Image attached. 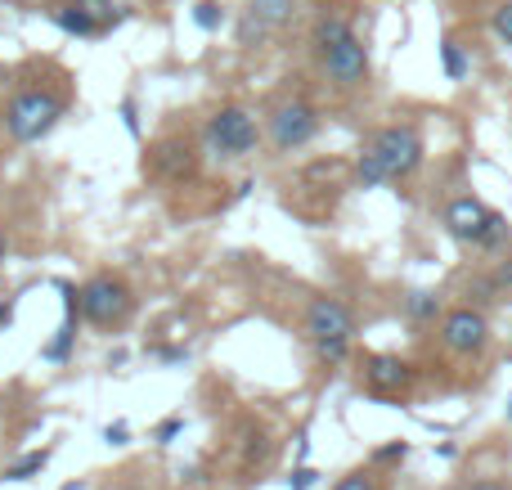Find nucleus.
<instances>
[{
    "instance_id": "f257e3e1",
    "label": "nucleus",
    "mask_w": 512,
    "mask_h": 490,
    "mask_svg": "<svg viewBox=\"0 0 512 490\" xmlns=\"http://www.w3.org/2000/svg\"><path fill=\"white\" fill-rule=\"evenodd\" d=\"M445 230H450L459 243H472V248H481V252H499L512 239L508 216L495 212V207H486L472 194L454 198V203L445 207Z\"/></svg>"
},
{
    "instance_id": "f03ea898",
    "label": "nucleus",
    "mask_w": 512,
    "mask_h": 490,
    "mask_svg": "<svg viewBox=\"0 0 512 490\" xmlns=\"http://www.w3.org/2000/svg\"><path fill=\"white\" fill-rule=\"evenodd\" d=\"M59 117H63V95H54V90H18L5 108V131L18 144H36L59 126Z\"/></svg>"
},
{
    "instance_id": "7ed1b4c3",
    "label": "nucleus",
    "mask_w": 512,
    "mask_h": 490,
    "mask_svg": "<svg viewBox=\"0 0 512 490\" xmlns=\"http://www.w3.org/2000/svg\"><path fill=\"white\" fill-rule=\"evenodd\" d=\"M364 149L378 158V167L387 171V180H409L418 167H423L427 144H423V135H418V126L405 122V126H382Z\"/></svg>"
},
{
    "instance_id": "20e7f679",
    "label": "nucleus",
    "mask_w": 512,
    "mask_h": 490,
    "mask_svg": "<svg viewBox=\"0 0 512 490\" xmlns=\"http://www.w3.org/2000/svg\"><path fill=\"white\" fill-rule=\"evenodd\" d=\"M131 306H135L131 288H126L122 279H113V275H95V279H86V284L77 288L81 320L99 324V329H117V324L131 315Z\"/></svg>"
},
{
    "instance_id": "39448f33",
    "label": "nucleus",
    "mask_w": 512,
    "mask_h": 490,
    "mask_svg": "<svg viewBox=\"0 0 512 490\" xmlns=\"http://www.w3.org/2000/svg\"><path fill=\"white\" fill-rule=\"evenodd\" d=\"M203 140H207V153H216V158H248L256 149V117L239 104L216 108L203 126Z\"/></svg>"
},
{
    "instance_id": "423d86ee",
    "label": "nucleus",
    "mask_w": 512,
    "mask_h": 490,
    "mask_svg": "<svg viewBox=\"0 0 512 490\" xmlns=\"http://www.w3.org/2000/svg\"><path fill=\"white\" fill-rule=\"evenodd\" d=\"M265 131H270V144L279 153H297L319 135V113H315V104H306V99H288V104H279L270 113Z\"/></svg>"
},
{
    "instance_id": "0eeeda50",
    "label": "nucleus",
    "mask_w": 512,
    "mask_h": 490,
    "mask_svg": "<svg viewBox=\"0 0 512 490\" xmlns=\"http://www.w3.org/2000/svg\"><path fill=\"white\" fill-rule=\"evenodd\" d=\"M441 342L454 356H481L490 342V320L486 311H472V306H454L441 320Z\"/></svg>"
},
{
    "instance_id": "6e6552de",
    "label": "nucleus",
    "mask_w": 512,
    "mask_h": 490,
    "mask_svg": "<svg viewBox=\"0 0 512 490\" xmlns=\"http://www.w3.org/2000/svg\"><path fill=\"white\" fill-rule=\"evenodd\" d=\"M306 333L310 342H351L355 333V315L342 297H315L306 306Z\"/></svg>"
},
{
    "instance_id": "1a4fd4ad",
    "label": "nucleus",
    "mask_w": 512,
    "mask_h": 490,
    "mask_svg": "<svg viewBox=\"0 0 512 490\" xmlns=\"http://www.w3.org/2000/svg\"><path fill=\"white\" fill-rule=\"evenodd\" d=\"M324 68H328V77H333L337 90H355L369 81V50H364L360 36H346L337 50L324 54Z\"/></svg>"
},
{
    "instance_id": "9d476101",
    "label": "nucleus",
    "mask_w": 512,
    "mask_h": 490,
    "mask_svg": "<svg viewBox=\"0 0 512 490\" xmlns=\"http://www.w3.org/2000/svg\"><path fill=\"white\" fill-rule=\"evenodd\" d=\"M364 383H369V392H378V396H396L414 383V365L400 356H369L364 360Z\"/></svg>"
},
{
    "instance_id": "9b49d317",
    "label": "nucleus",
    "mask_w": 512,
    "mask_h": 490,
    "mask_svg": "<svg viewBox=\"0 0 512 490\" xmlns=\"http://www.w3.org/2000/svg\"><path fill=\"white\" fill-rule=\"evenodd\" d=\"M153 171L167 180H189L198 171V153L189 140H158L153 144Z\"/></svg>"
},
{
    "instance_id": "f8f14e48",
    "label": "nucleus",
    "mask_w": 512,
    "mask_h": 490,
    "mask_svg": "<svg viewBox=\"0 0 512 490\" xmlns=\"http://www.w3.org/2000/svg\"><path fill=\"white\" fill-rule=\"evenodd\" d=\"M315 50L319 54H328V50H337V45L346 41V36H355V27H351V18L346 14H337V9H328V14H319L315 18Z\"/></svg>"
},
{
    "instance_id": "ddd939ff",
    "label": "nucleus",
    "mask_w": 512,
    "mask_h": 490,
    "mask_svg": "<svg viewBox=\"0 0 512 490\" xmlns=\"http://www.w3.org/2000/svg\"><path fill=\"white\" fill-rule=\"evenodd\" d=\"M292 14H297V5H292V0H248V18H256L265 32H270V27L292 23Z\"/></svg>"
},
{
    "instance_id": "4468645a",
    "label": "nucleus",
    "mask_w": 512,
    "mask_h": 490,
    "mask_svg": "<svg viewBox=\"0 0 512 490\" xmlns=\"http://www.w3.org/2000/svg\"><path fill=\"white\" fill-rule=\"evenodd\" d=\"M45 468H50V450H27V455H18L14 464L5 468V482H32Z\"/></svg>"
},
{
    "instance_id": "2eb2a0df",
    "label": "nucleus",
    "mask_w": 512,
    "mask_h": 490,
    "mask_svg": "<svg viewBox=\"0 0 512 490\" xmlns=\"http://www.w3.org/2000/svg\"><path fill=\"white\" fill-rule=\"evenodd\" d=\"M50 18H54V27H59V32H68V36H95V32H99L95 18H86L77 5H72V0H68V5L54 9Z\"/></svg>"
},
{
    "instance_id": "dca6fc26",
    "label": "nucleus",
    "mask_w": 512,
    "mask_h": 490,
    "mask_svg": "<svg viewBox=\"0 0 512 490\" xmlns=\"http://www.w3.org/2000/svg\"><path fill=\"white\" fill-rule=\"evenodd\" d=\"M405 315L414 324H436V315H441V297L427 293V288H418V293L405 297Z\"/></svg>"
},
{
    "instance_id": "f3484780",
    "label": "nucleus",
    "mask_w": 512,
    "mask_h": 490,
    "mask_svg": "<svg viewBox=\"0 0 512 490\" xmlns=\"http://www.w3.org/2000/svg\"><path fill=\"white\" fill-rule=\"evenodd\" d=\"M441 68H445V77H450V81H463V77H468V68H472L468 54H463V45L454 41V36H445V41H441Z\"/></svg>"
},
{
    "instance_id": "a211bd4d",
    "label": "nucleus",
    "mask_w": 512,
    "mask_h": 490,
    "mask_svg": "<svg viewBox=\"0 0 512 490\" xmlns=\"http://www.w3.org/2000/svg\"><path fill=\"white\" fill-rule=\"evenodd\" d=\"M355 176H360V185H364V189L387 185V171L378 167V158H373L369 149H364V153H360V162H355Z\"/></svg>"
},
{
    "instance_id": "6ab92c4d",
    "label": "nucleus",
    "mask_w": 512,
    "mask_h": 490,
    "mask_svg": "<svg viewBox=\"0 0 512 490\" xmlns=\"http://www.w3.org/2000/svg\"><path fill=\"white\" fill-rule=\"evenodd\" d=\"M194 23L203 27V32H216V27L225 23V9H221V0H198V5H194Z\"/></svg>"
},
{
    "instance_id": "aec40b11",
    "label": "nucleus",
    "mask_w": 512,
    "mask_h": 490,
    "mask_svg": "<svg viewBox=\"0 0 512 490\" xmlns=\"http://www.w3.org/2000/svg\"><path fill=\"white\" fill-rule=\"evenodd\" d=\"M72 5H77L86 18H95L99 27H104V23H113V18H117V14H113V9H117L113 0H72Z\"/></svg>"
},
{
    "instance_id": "412c9836",
    "label": "nucleus",
    "mask_w": 512,
    "mask_h": 490,
    "mask_svg": "<svg viewBox=\"0 0 512 490\" xmlns=\"http://www.w3.org/2000/svg\"><path fill=\"white\" fill-rule=\"evenodd\" d=\"M315 347V356L324 360V365H342L346 356H351V342H310Z\"/></svg>"
},
{
    "instance_id": "4be33fe9",
    "label": "nucleus",
    "mask_w": 512,
    "mask_h": 490,
    "mask_svg": "<svg viewBox=\"0 0 512 490\" xmlns=\"http://www.w3.org/2000/svg\"><path fill=\"white\" fill-rule=\"evenodd\" d=\"M490 27H495V36L499 41H508L512 45V0H504V5L490 14Z\"/></svg>"
},
{
    "instance_id": "5701e85b",
    "label": "nucleus",
    "mask_w": 512,
    "mask_h": 490,
    "mask_svg": "<svg viewBox=\"0 0 512 490\" xmlns=\"http://www.w3.org/2000/svg\"><path fill=\"white\" fill-rule=\"evenodd\" d=\"M180 432H185V419H180V414H171V419H162V423H158L153 441H158V446H171V441H176Z\"/></svg>"
},
{
    "instance_id": "b1692460",
    "label": "nucleus",
    "mask_w": 512,
    "mask_h": 490,
    "mask_svg": "<svg viewBox=\"0 0 512 490\" xmlns=\"http://www.w3.org/2000/svg\"><path fill=\"white\" fill-rule=\"evenodd\" d=\"M405 455H409L405 441H391V446H378V450H373V464H396V459H405Z\"/></svg>"
},
{
    "instance_id": "393cba45",
    "label": "nucleus",
    "mask_w": 512,
    "mask_h": 490,
    "mask_svg": "<svg viewBox=\"0 0 512 490\" xmlns=\"http://www.w3.org/2000/svg\"><path fill=\"white\" fill-rule=\"evenodd\" d=\"M310 486H319V473L315 468H292V477H288V490H310Z\"/></svg>"
},
{
    "instance_id": "a878e982",
    "label": "nucleus",
    "mask_w": 512,
    "mask_h": 490,
    "mask_svg": "<svg viewBox=\"0 0 512 490\" xmlns=\"http://www.w3.org/2000/svg\"><path fill=\"white\" fill-rule=\"evenodd\" d=\"M104 441H108V446H131V428H126V423H108Z\"/></svg>"
},
{
    "instance_id": "bb28decb",
    "label": "nucleus",
    "mask_w": 512,
    "mask_h": 490,
    "mask_svg": "<svg viewBox=\"0 0 512 490\" xmlns=\"http://www.w3.org/2000/svg\"><path fill=\"white\" fill-rule=\"evenodd\" d=\"M261 36H265V27H261V23H256V18H243V23H239V41H243V45L261 41Z\"/></svg>"
},
{
    "instance_id": "cd10ccee",
    "label": "nucleus",
    "mask_w": 512,
    "mask_h": 490,
    "mask_svg": "<svg viewBox=\"0 0 512 490\" xmlns=\"http://www.w3.org/2000/svg\"><path fill=\"white\" fill-rule=\"evenodd\" d=\"M333 490H378L373 486V477H364V473H351V477H342Z\"/></svg>"
},
{
    "instance_id": "c85d7f7f",
    "label": "nucleus",
    "mask_w": 512,
    "mask_h": 490,
    "mask_svg": "<svg viewBox=\"0 0 512 490\" xmlns=\"http://www.w3.org/2000/svg\"><path fill=\"white\" fill-rule=\"evenodd\" d=\"M122 122H126V131H131V135H140V117H135V104H131V99L122 104Z\"/></svg>"
},
{
    "instance_id": "c756f323",
    "label": "nucleus",
    "mask_w": 512,
    "mask_h": 490,
    "mask_svg": "<svg viewBox=\"0 0 512 490\" xmlns=\"http://www.w3.org/2000/svg\"><path fill=\"white\" fill-rule=\"evenodd\" d=\"M9 324H14V306H9V302H0V333H5Z\"/></svg>"
},
{
    "instance_id": "7c9ffc66",
    "label": "nucleus",
    "mask_w": 512,
    "mask_h": 490,
    "mask_svg": "<svg viewBox=\"0 0 512 490\" xmlns=\"http://www.w3.org/2000/svg\"><path fill=\"white\" fill-rule=\"evenodd\" d=\"M436 455H441V459H459V446H454V441H441V446H436Z\"/></svg>"
},
{
    "instance_id": "2f4dec72",
    "label": "nucleus",
    "mask_w": 512,
    "mask_h": 490,
    "mask_svg": "<svg viewBox=\"0 0 512 490\" xmlns=\"http://www.w3.org/2000/svg\"><path fill=\"white\" fill-rule=\"evenodd\" d=\"M472 490H508V486L495 482V477H481V482H472Z\"/></svg>"
},
{
    "instance_id": "473e14b6",
    "label": "nucleus",
    "mask_w": 512,
    "mask_h": 490,
    "mask_svg": "<svg viewBox=\"0 0 512 490\" xmlns=\"http://www.w3.org/2000/svg\"><path fill=\"white\" fill-rule=\"evenodd\" d=\"M5 252H9V248H5V234H0V270H5Z\"/></svg>"
},
{
    "instance_id": "72a5a7b5",
    "label": "nucleus",
    "mask_w": 512,
    "mask_h": 490,
    "mask_svg": "<svg viewBox=\"0 0 512 490\" xmlns=\"http://www.w3.org/2000/svg\"><path fill=\"white\" fill-rule=\"evenodd\" d=\"M63 490H86V486H81V482H68V486H63Z\"/></svg>"
},
{
    "instance_id": "f704fd0d",
    "label": "nucleus",
    "mask_w": 512,
    "mask_h": 490,
    "mask_svg": "<svg viewBox=\"0 0 512 490\" xmlns=\"http://www.w3.org/2000/svg\"><path fill=\"white\" fill-rule=\"evenodd\" d=\"M508 423H512V405H508Z\"/></svg>"
}]
</instances>
